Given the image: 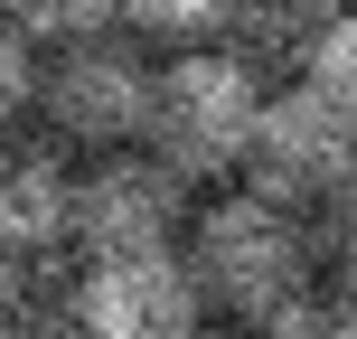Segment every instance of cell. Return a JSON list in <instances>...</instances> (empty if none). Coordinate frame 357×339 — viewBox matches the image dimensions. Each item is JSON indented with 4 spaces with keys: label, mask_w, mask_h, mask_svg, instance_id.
<instances>
[{
    "label": "cell",
    "mask_w": 357,
    "mask_h": 339,
    "mask_svg": "<svg viewBox=\"0 0 357 339\" xmlns=\"http://www.w3.org/2000/svg\"><path fill=\"white\" fill-rule=\"evenodd\" d=\"M19 302H29V264H19V254L0 245V330L19 321Z\"/></svg>",
    "instance_id": "cell-14"
},
{
    "label": "cell",
    "mask_w": 357,
    "mask_h": 339,
    "mask_svg": "<svg viewBox=\"0 0 357 339\" xmlns=\"http://www.w3.org/2000/svg\"><path fill=\"white\" fill-rule=\"evenodd\" d=\"M197 208V179L160 161L151 142H113L75 170V245L85 254H132V245H178Z\"/></svg>",
    "instance_id": "cell-4"
},
{
    "label": "cell",
    "mask_w": 357,
    "mask_h": 339,
    "mask_svg": "<svg viewBox=\"0 0 357 339\" xmlns=\"http://www.w3.org/2000/svg\"><path fill=\"white\" fill-rule=\"evenodd\" d=\"M75 321L94 339H188L207 321V283H197L188 245H132V254H85L75 283Z\"/></svg>",
    "instance_id": "cell-6"
},
{
    "label": "cell",
    "mask_w": 357,
    "mask_h": 339,
    "mask_svg": "<svg viewBox=\"0 0 357 339\" xmlns=\"http://www.w3.org/2000/svg\"><path fill=\"white\" fill-rule=\"evenodd\" d=\"M254 113H264L254 57L216 48V38H188V48H169L160 75H151V132L142 142L160 151V161H178L188 179H226V170H245Z\"/></svg>",
    "instance_id": "cell-2"
},
{
    "label": "cell",
    "mask_w": 357,
    "mask_h": 339,
    "mask_svg": "<svg viewBox=\"0 0 357 339\" xmlns=\"http://www.w3.org/2000/svg\"><path fill=\"white\" fill-rule=\"evenodd\" d=\"M0 19H19L38 48H66V38L123 29V0H0Z\"/></svg>",
    "instance_id": "cell-10"
},
{
    "label": "cell",
    "mask_w": 357,
    "mask_h": 339,
    "mask_svg": "<svg viewBox=\"0 0 357 339\" xmlns=\"http://www.w3.org/2000/svg\"><path fill=\"white\" fill-rule=\"evenodd\" d=\"M245 179L264 198H282V208H320L339 179H357V123L310 75L264 85V113H254V142H245Z\"/></svg>",
    "instance_id": "cell-5"
},
{
    "label": "cell",
    "mask_w": 357,
    "mask_h": 339,
    "mask_svg": "<svg viewBox=\"0 0 357 339\" xmlns=\"http://www.w3.org/2000/svg\"><path fill=\"white\" fill-rule=\"evenodd\" d=\"M123 29L160 38V48H188V38H226L235 0H123Z\"/></svg>",
    "instance_id": "cell-9"
},
{
    "label": "cell",
    "mask_w": 357,
    "mask_h": 339,
    "mask_svg": "<svg viewBox=\"0 0 357 339\" xmlns=\"http://www.w3.org/2000/svg\"><path fill=\"white\" fill-rule=\"evenodd\" d=\"M310 245H320V273L339 292H357V179H339V189L310 208Z\"/></svg>",
    "instance_id": "cell-12"
},
{
    "label": "cell",
    "mask_w": 357,
    "mask_h": 339,
    "mask_svg": "<svg viewBox=\"0 0 357 339\" xmlns=\"http://www.w3.org/2000/svg\"><path fill=\"white\" fill-rule=\"evenodd\" d=\"M151 48L142 29H94L66 38V48L38 57V123L56 132L66 151H113V142H142L151 132Z\"/></svg>",
    "instance_id": "cell-3"
},
{
    "label": "cell",
    "mask_w": 357,
    "mask_h": 339,
    "mask_svg": "<svg viewBox=\"0 0 357 339\" xmlns=\"http://www.w3.org/2000/svg\"><path fill=\"white\" fill-rule=\"evenodd\" d=\"M301 75H310V85H320L329 104L357 123V0H348V10H339V19H329V29L301 48Z\"/></svg>",
    "instance_id": "cell-11"
},
{
    "label": "cell",
    "mask_w": 357,
    "mask_h": 339,
    "mask_svg": "<svg viewBox=\"0 0 357 339\" xmlns=\"http://www.w3.org/2000/svg\"><path fill=\"white\" fill-rule=\"evenodd\" d=\"M188 264L197 283H207V311H226V321H264L282 292H301L310 273H320V245H310V208H282V198H264L245 179V189L207 198V208H188Z\"/></svg>",
    "instance_id": "cell-1"
},
{
    "label": "cell",
    "mask_w": 357,
    "mask_h": 339,
    "mask_svg": "<svg viewBox=\"0 0 357 339\" xmlns=\"http://www.w3.org/2000/svg\"><path fill=\"white\" fill-rule=\"evenodd\" d=\"M38 113V38L19 19H0V132Z\"/></svg>",
    "instance_id": "cell-13"
},
{
    "label": "cell",
    "mask_w": 357,
    "mask_h": 339,
    "mask_svg": "<svg viewBox=\"0 0 357 339\" xmlns=\"http://www.w3.org/2000/svg\"><path fill=\"white\" fill-rule=\"evenodd\" d=\"M0 245L19 264L75 245V161L66 142H0Z\"/></svg>",
    "instance_id": "cell-7"
},
{
    "label": "cell",
    "mask_w": 357,
    "mask_h": 339,
    "mask_svg": "<svg viewBox=\"0 0 357 339\" xmlns=\"http://www.w3.org/2000/svg\"><path fill=\"white\" fill-rule=\"evenodd\" d=\"M339 10H348V0H235V38L264 48V57H301Z\"/></svg>",
    "instance_id": "cell-8"
}]
</instances>
